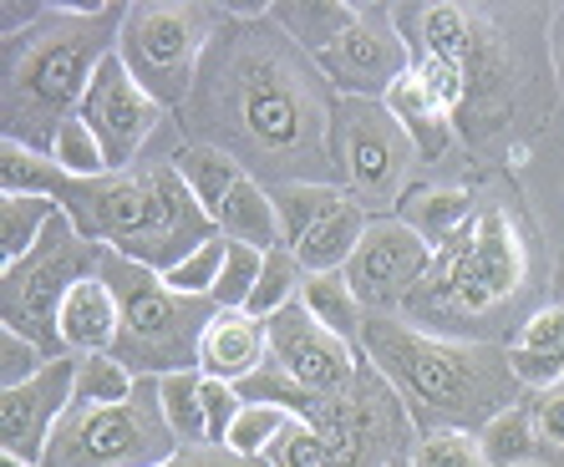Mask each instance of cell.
<instances>
[{
    "label": "cell",
    "mask_w": 564,
    "mask_h": 467,
    "mask_svg": "<svg viewBox=\"0 0 564 467\" xmlns=\"http://www.w3.org/2000/svg\"><path fill=\"white\" fill-rule=\"evenodd\" d=\"M336 102L341 97L326 72L270 15V6H224V26L204 52L178 122L188 143L229 153L264 188H346Z\"/></svg>",
    "instance_id": "1"
},
{
    "label": "cell",
    "mask_w": 564,
    "mask_h": 467,
    "mask_svg": "<svg viewBox=\"0 0 564 467\" xmlns=\"http://www.w3.org/2000/svg\"><path fill=\"white\" fill-rule=\"evenodd\" d=\"M392 15L412 72L453 112L458 138L484 158L524 163L560 102L550 15L534 6H392Z\"/></svg>",
    "instance_id": "2"
},
{
    "label": "cell",
    "mask_w": 564,
    "mask_h": 467,
    "mask_svg": "<svg viewBox=\"0 0 564 467\" xmlns=\"http://www.w3.org/2000/svg\"><path fill=\"white\" fill-rule=\"evenodd\" d=\"M550 280L544 234L529 219L524 194L509 178H488L478 183L473 224L437 249L433 274L412 290L402 321L443 340L503 346L550 305Z\"/></svg>",
    "instance_id": "3"
},
{
    "label": "cell",
    "mask_w": 564,
    "mask_h": 467,
    "mask_svg": "<svg viewBox=\"0 0 564 467\" xmlns=\"http://www.w3.org/2000/svg\"><path fill=\"white\" fill-rule=\"evenodd\" d=\"M0 188L6 194H41L77 224L82 239L112 249L122 260L169 274L194 249L219 239V224L198 208L188 183L169 163H132L102 178H72L46 153L21 143L0 148Z\"/></svg>",
    "instance_id": "4"
},
{
    "label": "cell",
    "mask_w": 564,
    "mask_h": 467,
    "mask_svg": "<svg viewBox=\"0 0 564 467\" xmlns=\"http://www.w3.org/2000/svg\"><path fill=\"white\" fill-rule=\"evenodd\" d=\"M128 6H41L21 36L0 46L6 143L52 153L56 132L82 112L97 72L122 41Z\"/></svg>",
    "instance_id": "5"
},
{
    "label": "cell",
    "mask_w": 564,
    "mask_h": 467,
    "mask_svg": "<svg viewBox=\"0 0 564 467\" xmlns=\"http://www.w3.org/2000/svg\"><path fill=\"white\" fill-rule=\"evenodd\" d=\"M361 350L408 402L417 437L433 432H484L494 416L529 397L509 366V346L427 336L402 315H367Z\"/></svg>",
    "instance_id": "6"
},
{
    "label": "cell",
    "mask_w": 564,
    "mask_h": 467,
    "mask_svg": "<svg viewBox=\"0 0 564 467\" xmlns=\"http://www.w3.org/2000/svg\"><path fill=\"white\" fill-rule=\"evenodd\" d=\"M239 397L305 416L326 442V467H392L402 457H412V447H417L408 402L397 397V387L371 361L336 397H311L275 361H264L250 381H239Z\"/></svg>",
    "instance_id": "7"
},
{
    "label": "cell",
    "mask_w": 564,
    "mask_h": 467,
    "mask_svg": "<svg viewBox=\"0 0 564 467\" xmlns=\"http://www.w3.org/2000/svg\"><path fill=\"white\" fill-rule=\"evenodd\" d=\"M102 285L118 295L122 330L112 346V361L128 366L132 377L163 381L178 371H198V350H204V330L214 325L219 305L214 295H178L169 280L138 260H122L107 249L102 254Z\"/></svg>",
    "instance_id": "8"
},
{
    "label": "cell",
    "mask_w": 564,
    "mask_h": 467,
    "mask_svg": "<svg viewBox=\"0 0 564 467\" xmlns=\"http://www.w3.org/2000/svg\"><path fill=\"white\" fill-rule=\"evenodd\" d=\"M280 26L305 46L341 97H387L412 66L392 6H270Z\"/></svg>",
    "instance_id": "9"
},
{
    "label": "cell",
    "mask_w": 564,
    "mask_h": 467,
    "mask_svg": "<svg viewBox=\"0 0 564 467\" xmlns=\"http://www.w3.org/2000/svg\"><path fill=\"white\" fill-rule=\"evenodd\" d=\"M102 254L107 249L93 245V239H82L77 224L56 208L46 234L36 239V249H31L26 260L6 264V274H0V321H6V330L26 336L52 361L72 356L62 346V305L82 280H93L102 270Z\"/></svg>",
    "instance_id": "10"
},
{
    "label": "cell",
    "mask_w": 564,
    "mask_h": 467,
    "mask_svg": "<svg viewBox=\"0 0 564 467\" xmlns=\"http://www.w3.org/2000/svg\"><path fill=\"white\" fill-rule=\"evenodd\" d=\"M184 442L173 437L158 381L143 377L118 406H72L41 467H163Z\"/></svg>",
    "instance_id": "11"
},
{
    "label": "cell",
    "mask_w": 564,
    "mask_h": 467,
    "mask_svg": "<svg viewBox=\"0 0 564 467\" xmlns=\"http://www.w3.org/2000/svg\"><path fill=\"white\" fill-rule=\"evenodd\" d=\"M219 26L224 6H184V0L153 6V0H138V6H128V21H122L118 56L153 102L178 112L188 102V91H194V77L204 66L209 41L219 36Z\"/></svg>",
    "instance_id": "12"
},
{
    "label": "cell",
    "mask_w": 564,
    "mask_h": 467,
    "mask_svg": "<svg viewBox=\"0 0 564 467\" xmlns=\"http://www.w3.org/2000/svg\"><path fill=\"white\" fill-rule=\"evenodd\" d=\"M336 143L346 163V188L367 208H402L412 169H417V143L392 117V107L377 97H341L336 102Z\"/></svg>",
    "instance_id": "13"
},
{
    "label": "cell",
    "mask_w": 564,
    "mask_h": 467,
    "mask_svg": "<svg viewBox=\"0 0 564 467\" xmlns=\"http://www.w3.org/2000/svg\"><path fill=\"white\" fill-rule=\"evenodd\" d=\"M437 249L397 214H381L367 224L361 245H356L346 280H351L356 300L367 305V315H397L412 300V290L433 274Z\"/></svg>",
    "instance_id": "14"
},
{
    "label": "cell",
    "mask_w": 564,
    "mask_h": 467,
    "mask_svg": "<svg viewBox=\"0 0 564 467\" xmlns=\"http://www.w3.org/2000/svg\"><path fill=\"white\" fill-rule=\"evenodd\" d=\"M264 325H270V361L301 391H311V397H336L367 366V350H356L351 340L330 336L301 300L285 305L280 315H270Z\"/></svg>",
    "instance_id": "15"
},
{
    "label": "cell",
    "mask_w": 564,
    "mask_h": 467,
    "mask_svg": "<svg viewBox=\"0 0 564 467\" xmlns=\"http://www.w3.org/2000/svg\"><path fill=\"white\" fill-rule=\"evenodd\" d=\"M163 112H169V107L153 102V97L138 87V77L122 66V56L112 52L102 62V72H97V82L77 117L97 132V143H102V153H107V169L118 173V169H132L138 153L153 143V132L163 128Z\"/></svg>",
    "instance_id": "16"
},
{
    "label": "cell",
    "mask_w": 564,
    "mask_h": 467,
    "mask_svg": "<svg viewBox=\"0 0 564 467\" xmlns=\"http://www.w3.org/2000/svg\"><path fill=\"white\" fill-rule=\"evenodd\" d=\"M77 371H82V356H62V361H52L46 371H36L31 381H21V387H11L0 397V447H6V457L41 467L56 427H62V416L72 412Z\"/></svg>",
    "instance_id": "17"
},
{
    "label": "cell",
    "mask_w": 564,
    "mask_h": 467,
    "mask_svg": "<svg viewBox=\"0 0 564 467\" xmlns=\"http://www.w3.org/2000/svg\"><path fill=\"white\" fill-rule=\"evenodd\" d=\"M270 361V325L254 321L250 311H219L214 325L204 330V350H198V377L214 381H250L260 366Z\"/></svg>",
    "instance_id": "18"
},
{
    "label": "cell",
    "mask_w": 564,
    "mask_h": 467,
    "mask_svg": "<svg viewBox=\"0 0 564 467\" xmlns=\"http://www.w3.org/2000/svg\"><path fill=\"white\" fill-rule=\"evenodd\" d=\"M118 330H122V311H118V295L102 285V274L82 280L62 305V346L72 356H112L118 346Z\"/></svg>",
    "instance_id": "19"
},
{
    "label": "cell",
    "mask_w": 564,
    "mask_h": 467,
    "mask_svg": "<svg viewBox=\"0 0 564 467\" xmlns=\"http://www.w3.org/2000/svg\"><path fill=\"white\" fill-rule=\"evenodd\" d=\"M381 102L392 107V117L408 128V138L417 143V158H427V163H437V158H447V148H453V138H458V122H453V112H447L443 102H437L433 91L422 87L417 72H402L397 77V87L381 97Z\"/></svg>",
    "instance_id": "20"
},
{
    "label": "cell",
    "mask_w": 564,
    "mask_h": 467,
    "mask_svg": "<svg viewBox=\"0 0 564 467\" xmlns=\"http://www.w3.org/2000/svg\"><path fill=\"white\" fill-rule=\"evenodd\" d=\"M473 208H478V188H468V183H427V188H412L402 198L397 219H408L433 249H447L473 224Z\"/></svg>",
    "instance_id": "21"
},
{
    "label": "cell",
    "mask_w": 564,
    "mask_h": 467,
    "mask_svg": "<svg viewBox=\"0 0 564 467\" xmlns=\"http://www.w3.org/2000/svg\"><path fill=\"white\" fill-rule=\"evenodd\" d=\"M367 204L356 194H346L341 204L330 208L326 219L315 224L311 234H305L301 245H295V260H301L305 274H330V270H346L356 254V245H361V234H367Z\"/></svg>",
    "instance_id": "22"
},
{
    "label": "cell",
    "mask_w": 564,
    "mask_h": 467,
    "mask_svg": "<svg viewBox=\"0 0 564 467\" xmlns=\"http://www.w3.org/2000/svg\"><path fill=\"white\" fill-rule=\"evenodd\" d=\"M214 224H219V234L229 239V245H250V249H264V254L285 245L275 198H270V188L254 183V178H245L235 194L224 198V208L214 214Z\"/></svg>",
    "instance_id": "23"
},
{
    "label": "cell",
    "mask_w": 564,
    "mask_h": 467,
    "mask_svg": "<svg viewBox=\"0 0 564 467\" xmlns=\"http://www.w3.org/2000/svg\"><path fill=\"white\" fill-rule=\"evenodd\" d=\"M173 169H178V178L188 183V194L198 198V208H204L209 219L224 208V198L250 178L235 158L219 153V148H209V143H184L178 153H173Z\"/></svg>",
    "instance_id": "24"
},
{
    "label": "cell",
    "mask_w": 564,
    "mask_h": 467,
    "mask_svg": "<svg viewBox=\"0 0 564 467\" xmlns=\"http://www.w3.org/2000/svg\"><path fill=\"white\" fill-rule=\"evenodd\" d=\"M301 305H305V311H311L321 325H326L330 336L351 340V346L361 350V325H367V305L356 300L351 280H346V270L305 274V285H301Z\"/></svg>",
    "instance_id": "25"
},
{
    "label": "cell",
    "mask_w": 564,
    "mask_h": 467,
    "mask_svg": "<svg viewBox=\"0 0 564 467\" xmlns=\"http://www.w3.org/2000/svg\"><path fill=\"white\" fill-rule=\"evenodd\" d=\"M488 467H534L539 463V432H534V397H524L519 406H509L503 416H494L478 432Z\"/></svg>",
    "instance_id": "26"
},
{
    "label": "cell",
    "mask_w": 564,
    "mask_h": 467,
    "mask_svg": "<svg viewBox=\"0 0 564 467\" xmlns=\"http://www.w3.org/2000/svg\"><path fill=\"white\" fill-rule=\"evenodd\" d=\"M52 214L56 204L41 194H0V260H26L36 239L46 234V224H52Z\"/></svg>",
    "instance_id": "27"
},
{
    "label": "cell",
    "mask_w": 564,
    "mask_h": 467,
    "mask_svg": "<svg viewBox=\"0 0 564 467\" xmlns=\"http://www.w3.org/2000/svg\"><path fill=\"white\" fill-rule=\"evenodd\" d=\"M346 194L351 188H330V183H285V188H270V198L280 208V229H285V249L301 245L305 234L326 219Z\"/></svg>",
    "instance_id": "28"
},
{
    "label": "cell",
    "mask_w": 564,
    "mask_h": 467,
    "mask_svg": "<svg viewBox=\"0 0 564 467\" xmlns=\"http://www.w3.org/2000/svg\"><path fill=\"white\" fill-rule=\"evenodd\" d=\"M158 397H163V416H169L173 437L184 447L209 442V422H204V377L198 371H178V377L158 381Z\"/></svg>",
    "instance_id": "29"
},
{
    "label": "cell",
    "mask_w": 564,
    "mask_h": 467,
    "mask_svg": "<svg viewBox=\"0 0 564 467\" xmlns=\"http://www.w3.org/2000/svg\"><path fill=\"white\" fill-rule=\"evenodd\" d=\"M301 260H295V249H270L264 254V270H260V285H254L250 305L245 311L254 315V321H270V315H280L285 305H295L301 300Z\"/></svg>",
    "instance_id": "30"
},
{
    "label": "cell",
    "mask_w": 564,
    "mask_h": 467,
    "mask_svg": "<svg viewBox=\"0 0 564 467\" xmlns=\"http://www.w3.org/2000/svg\"><path fill=\"white\" fill-rule=\"evenodd\" d=\"M132 391H138V377H132L128 366H118L112 356H82L72 406H118V402H128Z\"/></svg>",
    "instance_id": "31"
},
{
    "label": "cell",
    "mask_w": 564,
    "mask_h": 467,
    "mask_svg": "<svg viewBox=\"0 0 564 467\" xmlns=\"http://www.w3.org/2000/svg\"><path fill=\"white\" fill-rule=\"evenodd\" d=\"M46 158H52L62 173H72V178H102V173H112L107 169L102 143H97V132L87 128L82 117H72V122L56 132V143H52V153Z\"/></svg>",
    "instance_id": "32"
},
{
    "label": "cell",
    "mask_w": 564,
    "mask_h": 467,
    "mask_svg": "<svg viewBox=\"0 0 564 467\" xmlns=\"http://www.w3.org/2000/svg\"><path fill=\"white\" fill-rule=\"evenodd\" d=\"M260 270H264V249H250V245H229V260H224V274L214 285V305L219 311H245L260 285Z\"/></svg>",
    "instance_id": "33"
},
{
    "label": "cell",
    "mask_w": 564,
    "mask_h": 467,
    "mask_svg": "<svg viewBox=\"0 0 564 467\" xmlns=\"http://www.w3.org/2000/svg\"><path fill=\"white\" fill-rule=\"evenodd\" d=\"M224 260H229V239H209L204 249H194L184 264H173L163 280H169V290H178V295H214V285H219L224 274Z\"/></svg>",
    "instance_id": "34"
},
{
    "label": "cell",
    "mask_w": 564,
    "mask_h": 467,
    "mask_svg": "<svg viewBox=\"0 0 564 467\" xmlns=\"http://www.w3.org/2000/svg\"><path fill=\"white\" fill-rule=\"evenodd\" d=\"M412 467H488V457L478 447V432H433L417 437Z\"/></svg>",
    "instance_id": "35"
},
{
    "label": "cell",
    "mask_w": 564,
    "mask_h": 467,
    "mask_svg": "<svg viewBox=\"0 0 564 467\" xmlns=\"http://www.w3.org/2000/svg\"><path fill=\"white\" fill-rule=\"evenodd\" d=\"M290 422L285 406H270V402H245V412H239L235 432H229V447L245 457H264L270 453V442L280 437V427Z\"/></svg>",
    "instance_id": "36"
},
{
    "label": "cell",
    "mask_w": 564,
    "mask_h": 467,
    "mask_svg": "<svg viewBox=\"0 0 564 467\" xmlns=\"http://www.w3.org/2000/svg\"><path fill=\"white\" fill-rule=\"evenodd\" d=\"M264 463L270 467H326V442H321V432H315L305 416L290 412V422L280 427V437L270 442Z\"/></svg>",
    "instance_id": "37"
},
{
    "label": "cell",
    "mask_w": 564,
    "mask_h": 467,
    "mask_svg": "<svg viewBox=\"0 0 564 467\" xmlns=\"http://www.w3.org/2000/svg\"><path fill=\"white\" fill-rule=\"evenodd\" d=\"M534 432H539V463L564 467V381L534 397Z\"/></svg>",
    "instance_id": "38"
},
{
    "label": "cell",
    "mask_w": 564,
    "mask_h": 467,
    "mask_svg": "<svg viewBox=\"0 0 564 467\" xmlns=\"http://www.w3.org/2000/svg\"><path fill=\"white\" fill-rule=\"evenodd\" d=\"M509 366H513V377H519V387H524L529 397H539V391H550V387L564 381V350L509 346Z\"/></svg>",
    "instance_id": "39"
},
{
    "label": "cell",
    "mask_w": 564,
    "mask_h": 467,
    "mask_svg": "<svg viewBox=\"0 0 564 467\" xmlns=\"http://www.w3.org/2000/svg\"><path fill=\"white\" fill-rule=\"evenodd\" d=\"M239 412H245V397H239L235 381L204 377V422H209V442L229 447V432H235Z\"/></svg>",
    "instance_id": "40"
},
{
    "label": "cell",
    "mask_w": 564,
    "mask_h": 467,
    "mask_svg": "<svg viewBox=\"0 0 564 467\" xmlns=\"http://www.w3.org/2000/svg\"><path fill=\"white\" fill-rule=\"evenodd\" d=\"M46 366H52V356L36 350L26 336H15V330L0 336V381H6V391L21 387V381H31L36 371H46Z\"/></svg>",
    "instance_id": "41"
},
{
    "label": "cell",
    "mask_w": 564,
    "mask_h": 467,
    "mask_svg": "<svg viewBox=\"0 0 564 467\" xmlns=\"http://www.w3.org/2000/svg\"><path fill=\"white\" fill-rule=\"evenodd\" d=\"M163 467H270L264 457H245L235 447H219V442H198V447H178V457Z\"/></svg>",
    "instance_id": "42"
},
{
    "label": "cell",
    "mask_w": 564,
    "mask_h": 467,
    "mask_svg": "<svg viewBox=\"0 0 564 467\" xmlns=\"http://www.w3.org/2000/svg\"><path fill=\"white\" fill-rule=\"evenodd\" d=\"M513 346H529V350H564V305L550 300L534 321L524 325V336L513 340Z\"/></svg>",
    "instance_id": "43"
},
{
    "label": "cell",
    "mask_w": 564,
    "mask_h": 467,
    "mask_svg": "<svg viewBox=\"0 0 564 467\" xmlns=\"http://www.w3.org/2000/svg\"><path fill=\"white\" fill-rule=\"evenodd\" d=\"M550 52H554V72H560V87H564V6L550 11Z\"/></svg>",
    "instance_id": "44"
},
{
    "label": "cell",
    "mask_w": 564,
    "mask_h": 467,
    "mask_svg": "<svg viewBox=\"0 0 564 467\" xmlns=\"http://www.w3.org/2000/svg\"><path fill=\"white\" fill-rule=\"evenodd\" d=\"M554 300L564 305V249H560V260H554Z\"/></svg>",
    "instance_id": "45"
},
{
    "label": "cell",
    "mask_w": 564,
    "mask_h": 467,
    "mask_svg": "<svg viewBox=\"0 0 564 467\" xmlns=\"http://www.w3.org/2000/svg\"><path fill=\"white\" fill-rule=\"evenodd\" d=\"M0 467H31V463H15V457H6V463H0Z\"/></svg>",
    "instance_id": "46"
},
{
    "label": "cell",
    "mask_w": 564,
    "mask_h": 467,
    "mask_svg": "<svg viewBox=\"0 0 564 467\" xmlns=\"http://www.w3.org/2000/svg\"><path fill=\"white\" fill-rule=\"evenodd\" d=\"M392 467H412V457H402V463H392Z\"/></svg>",
    "instance_id": "47"
},
{
    "label": "cell",
    "mask_w": 564,
    "mask_h": 467,
    "mask_svg": "<svg viewBox=\"0 0 564 467\" xmlns=\"http://www.w3.org/2000/svg\"><path fill=\"white\" fill-rule=\"evenodd\" d=\"M534 467H544V463H534Z\"/></svg>",
    "instance_id": "48"
}]
</instances>
